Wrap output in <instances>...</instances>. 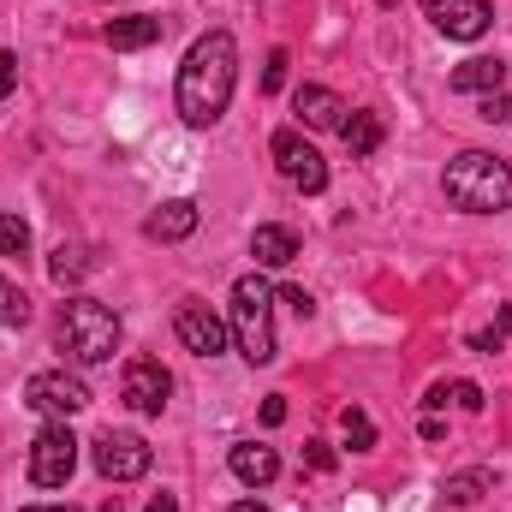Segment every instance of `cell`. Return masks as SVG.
<instances>
[{
  "label": "cell",
  "instance_id": "obj_1",
  "mask_svg": "<svg viewBox=\"0 0 512 512\" xmlns=\"http://www.w3.org/2000/svg\"><path fill=\"white\" fill-rule=\"evenodd\" d=\"M233 84H239V42L227 30H209L191 42V54L179 60V84H173V108L191 131H209L227 102H233Z\"/></svg>",
  "mask_w": 512,
  "mask_h": 512
},
{
  "label": "cell",
  "instance_id": "obj_2",
  "mask_svg": "<svg viewBox=\"0 0 512 512\" xmlns=\"http://www.w3.org/2000/svg\"><path fill=\"white\" fill-rule=\"evenodd\" d=\"M441 185H447V203L465 209V215H501V209H512V161H501L495 149L453 155Z\"/></svg>",
  "mask_w": 512,
  "mask_h": 512
},
{
  "label": "cell",
  "instance_id": "obj_3",
  "mask_svg": "<svg viewBox=\"0 0 512 512\" xmlns=\"http://www.w3.org/2000/svg\"><path fill=\"white\" fill-rule=\"evenodd\" d=\"M60 352L72 364H108L120 352V316L102 298H66L60 304Z\"/></svg>",
  "mask_w": 512,
  "mask_h": 512
},
{
  "label": "cell",
  "instance_id": "obj_4",
  "mask_svg": "<svg viewBox=\"0 0 512 512\" xmlns=\"http://www.w3.org/2000/svg\"><path fill=\"white\" fill-rule=\"evenodd\" d=\"M227 328H233L245 364H274V358H280V346H274V286L262 280V268H256V274H239Z\"/></svg>",
  "mask_w": 512,
  "mask_h": 512
},
{
  "label": "cell",
  "instance_id": "obj_5",
  "mask_svg": "<svg viewBox=\"0 0 512 512\" xmlns=\"http://www.w3.org/2000/svg\"><path fill=\"white\" fill-rule=\"evenodd\" d=\"M78 471V435L72 423H42L30 441V483L36 489H66Z\"/></svg>",
  "mask_w": 512,
  "mask_h": 512
},
{
  "label": "cell",
  "instance_id": "obj_6",
  "mask_svg": "<svg viewBox=\"0 0 512 512\" xmlns=\"http://www.w3.org/2000/svg\"><path fill=\"white\" fill-rule=\"evenodd\" d=\"M274 161H280V173H286V185H298L304 197H316V191H328V161H322V149L304 137V131H274Z\"/></svg>",
  "mask_w": 512,
  "mask_h": 512
},
{
  "label": "cell",
  "instance_id": "obj_7",
  "mask_svg": "<svg viewBox=\"0 0 512 512\" xmlns=\"http://www.w3.org/2000/svg\"><path fill=\"white\" fill-rule=\"evenodd\" d=\"M24 405L42 411L48 423H66V417H78L90 405V387L78 382V376H66V370H36L24 382Z\"/></svg>",
  "mask_w": 512,
  "mask_h": 512
},
{
  "label": "cell",
  "instance_id": "obj_8",
  "mask_svg": "<svg viewBox=\"0 0 512 512\" xmlns=\"http://www.w3.org/2000/svg\"><path fill=\"white\" fill-rule=\"evenodd\" d=\"M173 334H179L185 352H197V358H221L227 340H233V328H227L209 304H197V298H185V304L173 310Z\"/></svg>",
  "mask_w": 512,
  "mask_h": 512
},
{
  "label": "cell",
  "instance_id": "obj_9",
  "mask_svg": "<svg viewBox=\"0 0 512 512\" xmlns=\"http://www.w3.org/2000/svg\"><path fill=\"white\" fill-rule=\"evenodd\" d=\"M149 441L143 435H131V429H108L102 441H96V471L108 477V483H137L143 471H149Z\"/></svg>",
  "mask_w": 512,
  "mask_h": 512
},
{
  "label": "cell",
  "instance_id": "obj_10",
  "mask_svg": "<svg viewBox=\"0 0 512 512\" xmlns=\"http://www.w3.org/2000/svg\"><path fill=\"white\" fill-rule=\"evenodd\" d=\"M167 393H173V376L155 364V358H131L126 376H120V399L143 417H161L167 411Z\"/></svg>",
  "mask_w": 512,
  "mask_h": 512
},
{
  "label": "cell",
  "instance_id": "obj_11",
  "mask_svg": "<svg viewBox=\"0 0 512 512\" xmlns=\"http://www.w3.org/2000/svg\"><path fill=\"white\" fill-rule=\"evenodd\" d=\"M423 12H429V24H435L441 36H453V42H477V36H489V24H495L489 0H423Z\"/></svg>",
  "mask_w": 512,
  "mask_h": 512
},
{
  "label": "cell",
  "instance_id": "obj_12",
  "mask_svg": "<svg viewBox=\"0 0 512 512\" xmlns=\"http://www.w3.org/2000/svg\"><path fill=\"white\" fill-rule=\"evenodd\" d=\"M292 114H298L310 131H340V120H346L352 108H346V102H340L328 84H304V90L292 96Z\"/></svg>",
  "mask_w": 512,
  "mask_h": 512
},
{
  "label": "cell",
  "instance_id": "obj_13",
  "mask_svg": "<svg viewBox=\"0 0 512 512\" xmlns=\"http://www.w3.org/2000/svg\"><path fill=\"white\" fill-rule=\"evenodd\" d=\"M197 221H203V215H197V203H191V197H173V203H161V209L143 221V233H149L155 245H179V239H191V233H197Z\"/></svg>",
  "mask_w": 512,
  "mask_h": 512
},
{
  "label": "cell",
  "instance_id": "obj_14",
  "mask_svg": "<svg viewBox=\"0 0 512 512\" xmlns=\"http://www.w3.org/2000/svg\"><path fill=\"white\" fill-rule=\"evenodd\" d=\"M227 465H233V477H239L245 489H268V483L280 477V453L262 447V441H239V447L227 453Z\"/></svg>",
  "mask_w": 512,
  "mask_h": 512
},
{
  "label": "cell",
  "instance_id": "obj_15",
  "mask_svg": "<svg viewBox=\"0 0 512 512\" xmlns=\"http://www.w3.org/2000/svg\"><path fill=\"white\" fill-rule=\"evenodd\" d=\"M453 90H459V96H489V90H507V60H501V54H477V60L453 66Z\"/></svg>",
  "mask_w": 512,
  "mask_h": 512
},
{
  "label": "cell",
  "instance_id": "obj_16",
  "mask_svg": "<svg viewBox=\"0 0 512 512\" xmlns=\"http://www.w3.org/2000/svg\"><path fill=\"white\" fill-rule=\"evenodd\" d=\"M251 256H256V268H286L298 256V233L280 227V221H262L251 233Z\"/></svg>",
  "mask_w": 512,
  "mask_h": 512
},
{
  "label": "cell",
  "instance_id": "obj_17",
  "mask_svg": "<svg viewBox=\"0 0 512 512\" xmlns=\"http://www.w3.org/2000/svg\"><path fill=\"white\" fill-rule=\"evenodd\" d=\"M489 489H495V471H489V465H471V471H453V477L441 483V501H447V507H477Z\"/></svg>",
  "mask_w": 512,
  "mask_h": 512
},
{
  "label": "cell",
  "instance_id": "obj_18",
  "mask_svg": "<svg viewBox=\"0 0 512 512\" xmlns=\"http://www.w3.org/2000/svg\"><path fill=\"white\" fill-rule=\"evenodd\" d=\"M340 137H346V149L364 161V155H376L382 149V114L376 108H352V120H340Z\"/></svg>",
  "mask_w": 512,
  "mask_h": 512
},
{
  "label": "cell",
  "instance_id": "obj_19",
  "mask_svg": "<svg viewBox=\"0 0 512 512\" xmlns=\"http://www.w3.org/2000/svg\"><path fill=\"white\" fill-rule=\"evenodd\" d=\"M161 18H114L108 24V48H120V54H131V48H149V42H161Z\"/></svg>",
  "mask_w": 512,
  "mask_h": 512
},
{
  "label": "cell",
  "instance_id": "obj_20",
  "mask_svg": "<svg viewBox=\"0 0 512 512\" xmlns=\"http://www.w3.org/2000/svg\"><path fill=\"white\" fill-rule=\"evenodd\" d=\"M90 268H96V262H90V251H84V245H60V251L48 256V274H54L60 286H78Z\"/></svg>",
  "mask_w": 512,
  "mask_h": 512
},
{
  "label": "cell",
  "instance_id": "obj_21",
  "mask_svg": "<svg viewBox=\"0 0 512 512\" xmlns=\"http://www.w3.org/2000/svg\"><path fill=\"white\" fill-rule=\"evenodd\" d=\"M340 435H346V447H352V453H370V447H376V423H370L358 405H346V411H340Z\"/></svg>",
  "mask_w": 512,
  "mask_h": 512
},
{
  "label": "cell",
  "instance_id": "obj_22",
  "mask_svg": "<svg viewBox=\"0 0 512 512\" xmlns=\"http://www.w3.org/2000/svg\"><path fill=\"white\" fill-rule=\"evenodd\" d=\"M24 322H30V298L12 280H0V328H24Z\"/></svg>",
  "mask_w": 512,
  "mask_h": 512
},
{
  "label": "cell",
  "instance_id": "obj_23",
  "mask_svg": "<svg viewBox=\"0 0 512 512\" xmlns=\"http://www.w3.org/2000/svg\"><path fill=\"white\" fill-rule=\"evenodd\" d=\"M30 251V227L18 215H0V256H24Z\"/></svg>",
  "mask_w": 512,
  "mask_h": 512
},
{
  "label": "cell",
  "instance_id": "obj_24",
  "mask_svg": "<svg viewBox=\"0 0 512 512\" xmlns=\"http://www.w3.org/2000/svg\"><path fill=\"white\" fill-rule=\"evenodd\" d=\"M477 120H489V126H507V120H512V96H507V90H489V96L477 102Z\"/></svg>",
  "mask_w": 512,
  "mask_h": 512
},
{
  "label": "cell",
  "instance_id": "obj_25",
  "mask_svg": "<svg viewBox=\"0 0 512 512\" xmlns=\"http://www.w3.org/2000/svg\"><path fill=\"white\" fill-rule=\"evenodd\" d=\"M507 334H512V304L501 310V316H495V328H483L471 346H477V352H501V346H507Z\"/></svg>",
  "mask_w": 512,
  "mask_h": 512
},
{
  "label": "cell",
  "instance_id": "obj_26",
  "mask_svg": "<svg viewBox=\"0 0 512 512\" xmlns=\"http://www.w3.org/2000/svg\"><path fill=\"white\" fill-rule=\"evenodd\" d=\"M286 66H292V60H286V48H274V54H268V66H262V90H268V96L286 84Z\"/></svg>",
  "mask_w": 512,
  "mask_h": 512
},
{
  "label": "cell",
  "instance_id": "obj_27",
  "mask_svg": "<svg viewBox=\"0 0 512 512\" xmlns=\"http://www.w3.org/2000/svg\"><path fill=\"white\" fill-rule=\"evenodd\" d=\"M274 298H280V304H286V310H292V316H304V322H310V316H316V298H310V292H304V286H286V292H274Z\"/></svg>",
  "mask_w": 512,
  "mask_h": 512
},
{
  "label": "cell",
  "instance_id": "obj_28",
  "mask_svg": "<svg viewBox=\"0 0 512 512\" xmlns=\"http://www.w3.org/2000/svg\"><path fill=\"white\" fill-rule=\"evenodd\" d=\"M18 84V54L12 48H0V102H6V90Z\"/></svg>",
  "mask_w": 512,
  "mask_h": 512
},
{
  "label": "cell",
  "instance_id": "obj_29",
  "mask_svg": "<svg viewBox=\"0 0 512 512\" xmlns=\"http://www.w3.org/2000/svg\"><path fill=\"white\" fill-rule=\"evenodd\" d=\"M453 399H459L465 411H483V387L477 382H453Z\"/></svg>",
  "mask_w": 512,
  "mask_h": 512
},
{
  "label": "cell",
  "instance_id": "obj_30",
  "mask_svg": "<svg viewBox=\"0 0 512 512\" xmlns=\"http://www.w3.org/2000/svg\"><path fill=\"white\" fill-rule=\"evenodd\" d=\"M262 423H268V429H274V423H286V399H280V393H274V399H262Z\"/></svg>",
  "mask_w": 512,
  "mask_h": 512
},
{
  "label": "cell",
  "instance_id": "obj_31",
  "mask_svg": "<svg viewBox=\"0 0 512 512\" xmlns=\"http://www.w3.org/2000/svg\"><path fill=\"white\" fill-rule=\"evenodd\" d=\"M310 465H316V471H334V453H328V441H310Z\"/></svg>",
  "mask_w": 512,
  "mask_h": 512
},
{
  "label": "cell",
  "instance_id": "obj_32",
  "mask_svg": "<svg viewBox=\"0 0 512 512\" xmlns=\"http://www.w3.org/2000/svg\"><path fill=\"white\" fill-rule=\"evenodd\" d=\"M143 512H179V501H173V495H155V501H149Z\"/></svg>",
  "mask_w": 512,
  "mask_h": 512
},
{
  "label": "cell",
  "instance_id": "obj_33",
  "mask_svg": "<svg viewBox=\"0 0 512 512\" xmlns=\"http://www.w3.org/2000/svg\"><path fill=\"white\" fill-rule=\"evenodd\" d=\"M233 512H268V507H262V501H239Z\"/></svg>",
  "mask_w": 512,
  "mask_h": 512
},
{
  "label": "cell",
  "instance_id": "obj_34",
  "mask_svg": "<svg viewBox=\"0 0 512 512\" xmlns=\"http://www.w3.org/2000/svg\"><path fill=\"white\" fill-rule=\"evenodd\" d=\"M18 512H72V507H18Z\"/></svg>",
  "mask_w": 512,
  "mask_h": 512
},
{
  "label": "cell",
  "instance_id": "obj_35",
  "mask_svg": "<svg viewBox=\"0 0 512 512\" xmlns=\"http://www.w3.org/2000/svg\"><path fill=\"white\" fill-rule=\"evenodd\" d=\"M507 126H512V120H507Z\"/></svg>",
  "mask_w": 512,
  "mask_h": 512
}]
</instances>
